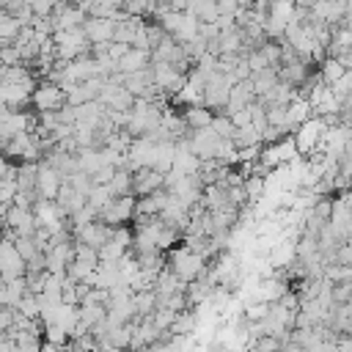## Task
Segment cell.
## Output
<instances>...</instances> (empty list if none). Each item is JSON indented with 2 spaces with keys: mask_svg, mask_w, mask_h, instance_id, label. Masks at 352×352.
Segmentation results:
<instances>
[{
  "mask_svg": "<svg viewBox=\"0 0 352 352\" xmlns=\"http://www.w3.org/2000/svg\"><path fill=\"white\" fill-rule=\"evenodd\" d=\"M63 209H66V214H74L77 209H82L85 204H88V195L85 192H80L72 182H63V187H60V192H58V198H55Z\"/></svg>",
  "mask_w": 352,
  "mask_h": 352,
  "instance_id": "12",
  "label": "cell"
},
{
  "mask_svg": "<svg viewBox=\"0 0 352 352\" xmlns=\"http://www.w3.org/2000/svg\"><path fill=\"white\" fill-rule=\"evenodd\" d=\"M226 195H228V204L231 206H236V209H242L250 198H248V192H245V184H234V187H226Z\"/></svg>",
  "mask_w": 352,
  "mask_h": 352,
  "instance_id": "29",
  "label": "cell"
},
{
  "mask_svg": "<svg viewBox=\"0 0 352 352\" xmlns=\"http://www.w3.org/2000/svg\"><path fill=\"white\" fill-rule=\"evenodd\" d=\"M206 256L204 253H198V250H192V248H187V245H179V248H170L168 250V267L182 278V280H195L201 272H204V267H206Z\"/></svg>",
  "mask_w": 352,
  "mask_h": 352,
  "instance_id": "1",
  "label": "cell"
},
{
  "mask_svg": "<svg viewBox=\"0 0 352 352\" xmlns=\"http://www.w3.org/2000/svg\"><path fill=\"white\" fill-rule=\"evenodd\" d=\"M346 72H349V69H346V66H344V60H341V58H336V55H327V58L319 63V74H322V80H324V82H330V85H333V82H338Z\"/></svg>",
  "mask_w": 352,
  "mask_h": 352,
  "instance_id": "15",
  "label": "cell"
},
{
  "mask_svg": "<svg viewBox=\"0 0 352 352\" xmlns=\"http://www.w3.org/2000/svg\"><path fill=\"white\" fill-rule=\"evenodd\" d=\"M135 206H138V195H135V192H129V195H116V198L99 212V217H102L104 223H110V226H121V223H129V220L135 217Z\"/></svg>",
  "mask_w": 352,
  "mask_h": 352,
  "instance_id": "4",
  "label": "cell"
},
{
  "mask_svg": "<svg viewBox=\"0 0 352 352\" xmlns=\"http://www.w3.org/2000/svg\"><path fill=\"white\" fill-rule=\"evenodd\" d=\"M14 245H16V250H19V253H22L28 261H30L33 256H38V253H41L33 236H16V239H14Z\"/></svg>",
  "mask_w": 352,
  "mask_h": 352,
  "instance_id": "28",
  "label": "cell"
},
{
  "mask_svg": "<svg viewBox=\"0 0 352 352\" xmlns=\"http://www.w3.org/2000/svg\"><path fill=\"white\" fill-rule=\"evenodd\" d=\"M201 6H204V0H187V11H190V14H195V16H198Z\"/></svg>",
  "mask_w": 352,
  "mask_h": 352,
  "instance_id": "34",
  "label": "cell"
},
{
  "mask_svg": "<svg viewBox=\"0 0 352 352\" xmlns=\"http://www.w3.org/2000/svg\"><path fill=\"white\" fill-rule=\"evenodd\" d=\"M170 201V190L168 187H160L148 195H138V206H135V214H160Z\"/></svg>",
  "mask_w": 352,
  "mask_h": 352,
  "instance_id": "10",
  "label": "cell"
},
{
  "mask_svg": "<svg viewBox=\"0 0 352 352\" xmlns=\"http://www.w3.org/2000/svg\"><path fill=\"white\" fill-rule=\"evenodd\" d=\"M74 258V239L69 242H58L47 250V270L50 272H66L69 261Z\"/></svg>",
  "mask_w": 352,
  "mask_h": 352,
  "instance_id": "11",
  "label": "cell"
},
{
  "mask_svg": "<svg viewBox=\"0 0 352 352\" xmlns=\"http://www.w3.org/2000/svg\"><path fill=\"white\" fill-rule=\"evenodd\" d=\"M126 250H129V248H124L118 239H110V242H104V245L99 248V258H102V261H118Z\"/></svg>",
  "mask_w": 352,
  "mask_h": 352,
  "instance_id": "26",
  "label": "cell"
},
{
  "mask_svg": "<svg viewBox=\"0 0 352 352\" xmlns=\"http://www.w3.org/2000/svg\"><path fill=\"white\" fill-rule=\"evenodd\" d=\"M66 104V91L55 80H38L33 91V110H60Z\"/></svg>",
  "mask_w": 352,
  "mask_h": 352,
  "instance_id": "2",
  "label": "cell"
},
{
  "mask_svg": "<svg viewBox=\"0 0 352 352\" xmlns=\"http://www.w3.org/2000/svg\"><path fill=\"white\" fill-rule=\"evenodd\" d=\"M126 157H129V162L135 165V170H138V168H143V165L157 168V160H160V143H157V140H151V138H146V135H140V138H135V140H132V146H129Z\"/></svg>",
  "mask_w": 352,
  "mask_h": 352,
  "instance_id": "5",
  "label": "cell"
},
{
  "mask_svg": "<svg viewBox=\"0 0 352 352\" xmlns=\"http://www.w3.org/2000/svg\"><path fill=\"white\" fill-rule=\"evenodd\" d=\"M55 3H77V0H55Z\"/></svg>",
  "mask_w": 352,
  "mask_h": 352,
  "instance_id": "39",
  "label": "cell"
},
{
  "mask_svg": "<svg viewBox=\"0 0 352 352\" xmlns=\"http://www.w3.org/2000/svg\"><path fill=\"white\" fill-rule=\"evenodd\" d=\"M113 198H116V195H113L110 184H94V190L88 192V204H91L94 209H99V212H102Z\"/></svg>",
  "mask_w": 352,
  "mask_h": 352,
  "instance_id": "23",
  "label": "cell"
},
{
  "mask_svg": "<svg viewBox=\"0 0 352 352\" xmlns=\"http://www.w3.org/2000/svg\"><path fill=\"white\" fill-rule=\"evenodd\" d=\"M212 129L220 135V138H234L236 132V124L228 113H214V121H212Z\"/></svg>",
  "mask_w": 352,
  "mask_h": 352,
  "instance_id": "24",
  "label": "cell"
},
{
  "mask_svg": "<svg viewBox=\"0 0 352 352\" xmlns=\"http://www.w3.org/2000/svg\"><path fill=\"white\" fill-rule=\"evenodd\" d=\"M55 6H58L55 0H30V8L36 16H50L55 11Z\"/></svg>",
  "mask_w": 352,
  "mask_h": 352,
  "instance_id": "32",
  "label": "cell"
},
{
  "mask_svg": "<svg viewBox=\"0 0 352 352\" xmlns=\"http://www.w3.org/2000/svg\"><path fill=\"white\" fill-rule=\"evenodd\" d=\"M52 16H55V30H66V28H80L88 19V11L80 8L77 3H58Z\"/></svg>",
  "mask_w": 352,
  "mask_h": 352,
  "instance_id": "7",
  "label": "cell"
},
{
  "mask_svg": "<svg viewBox=\"0 0 352 352\" xmlns=\"http://www.w3.org/2000/svg\"><path fill=\"white\" fill-rule=\"evenodd\" d=\"M104 316H107V305H104V302H94V300L80 302V319L88 322L91 327H94L96 322H102Z\"/></svg>",
  "mask_w": 352,
  "mask_h": 352,
  "instance_id": "21",
  "label": "cell"
},
{
  "mask_svg": "<svg viewBox=\"0 0 352 352\" xmlns=\"http://www.w3.org/2000/svg\"><path fill=\"white\" fill-rule=\"evenodd\" d=\"M132 179H135V195H148V192L165 187V173L157 170V168H151V165L138 168L132 173Z\"/></svg>",
  "mask_w": 352,
  "mask_h": 352,
  "instance_id": "8",
  "label": "cell"
},
{
  "mask_svg": "<svg viewBox=\"0 0 352 352\" xmlns=\"http://www.w3.org/2000/svg\"><path fill=\"white\" fill-rule=\"evenodd\" d=\"M96 264H99V261H91V258H80V256H74V258L69 261V267H66V275H69L74 283L88 280V278H91V272L96 270Z\"/></svg>",
  "mask_w": 352,
  "mask_h": 352,
  "instance_id": "19",
  "label": "cell"
},
{
  "mask_svg": "<svg viewBox=\"0 0 352 352\" xmlns=\"http://www.w3.org/2000/svg\"><path fill=\"white\" fill-rule=\"evenodd\" d=\"M234 143H236V148H242V146H253V143H264V140H261V132L253 124H245V126H236Z\"/></svg>",
  "mask_w": 352,
  "mask_h": 352,
  "instance_id": "22",
  "label": "cell"
},
{
  "mask_svg": "<svg viewBox=\"0 0 352 352\" xmlns=\"http://www.w3.org/2000/svg\"><path fill=\"white\" fill-rule=\"evenodd\" d=\"M270 16L280 25L297 22V3L294 0H270Z\"/></svg>",
  "mask_w": 352,
  "mask_h": 352,
  "instance_id": "16",
  "label": "cell"
},
{
  "mask_svg": "<svg viewBox=\"0 0 352 352\" xmlns=\"http://www.w3.org/2000/svg\"><path fill=\"white\" fill-rule=\"evenodd\" d=\"M16 192H19V182L16 179H3L0 182V201H3V206H11Z\"/></svg>",
  "mask_w": 352,
  "mask_h": 352,
  "instance_id": "27",
  "label": "cell"
},
{
  "mask_svg": "<svg viewBox=\"0 0 352 352\" xmlns=\"http://www.w3.org/2000/svg\"><path fill=\"white\" fill-rule=\"evenodd\" d=\"M146 66H151V50H140V47H129V52L118 60V69L124 74L138 72V69H146Z\"/></svg>",
  "mask_w": 352,
  "mask_h": 352,
  "instance_id": "13",
  "label": "cell"
},
{
  "mask_svg": "<svg viewBox=\"0 0 352 352\" xmlns=\"http://www.w3.org/2000/svg\"><path fill=\"white\" fill-rule=\"evenodd\" d=\"M253 91H256V96H264L278 80H280V72L275 69V66H267V69H261V72H253Z\"/></svg>",
  "mask_w": 352,
  "mask_h": 352,
  "instance_id": "17",
  "label": "cell"
},
{
  "mask_svg": "<svg viewBox=\"0 0 352 352\" xmlns=\"http://www.w3.org/2000/svg\"><path fill=\"white\" fill-rule=\"evenodd\" d=\"M184 118H187L190 129H201V126H209L214 121V110L206 107V104H187L184 107Z\"/></svg>",
  "mask_w": 352,
  "mask_h": 352,
  "instance_id": "14",
  "label": "cell"
},
{
  "mask_svg": "<svg viewBox=\"0 0 352 352\" xmlns=\"http://www.w3.org/2000/svg\"><path fill=\"white\" fill-rule=\"evenodd\" d=\"M116 28H118V22L110 19V16H88L82 22V30L88 33L91 44H96V41H113Z\"/></svg>",
  "mask_w": 352,
  "mask_h": 352,
  "instance_id": "9",
  "label": "cell"
},
{
  "mask_svg": "<svg viewBox=\"0 0 352 352\" xmlns=\"http://www.w3.org/2000/svg\"><path fill=\"white\" fill-rule=\"evenodd\" d=\"M341 60H344V66H346V69H352V50H349V52H344V55H341Z\"/></svg>",
  "mask_w": 352,
  "mask_h": 352,
  "instance_id": "37",
  "label": "cell"
},
{
  "mask_svg": "<svg viewBox=\"0 0 352 352\" xmlns=\"http://www.w3.org/2000/svg\"><path fill=\"white\" fill-rule=\"evenodd\" d=\"M107 3H113L116 8H124V6H126V0H107Z\"/></svg>",
  "mask_w": 352,
  "mask_h": 352,
  "instance_id": "38",
  "label": "cell"
},
{
  "mask_svg": "<svg viewBox=\"0 0 352 352\" xmlns=\"http://www.w3.org/2000/svg\"><path fill=\"white\" fill-rule=\"evenodd\" d=\"M170 36H176L179 33V28H182V22H184V11H176V8H170V11H165L160 19H157Z\"/></svg>",
  "mask_w": 352,
  "mask_h": 352,
  "instance_id": "25",
  "label": "cell"
},
{
  "mask_svg": "<svg viewBox=\"0 0 352 352\" xmlns=\"http://www.w3.org/2000/svg\"><path fill=\"white\" fill-rule=\"evenodd\" d=\"M0 275H3V280L28 275V258L16 250L14 239H8V236H6L3 245H0Z\"/></svg>",
  "mask_w": 352,
  "mask_h": 352,
  "instance_id": "3",
  "label": "cell"
},
{
  "mask_svg": "<svg viewBox=\"0 0 352 352\" xmlns=\"http://www.w3.org/2000/svg\"><path fill=\"white\" fill-rule=\"evenodd\" d=\"M63 182H66L63 173H60L55 165H50V162L41 160V170H38V179H36V190H38V195H41V198H58Z\"/></svg>",
  "mask_w": 352,
  "mask_h": 352,
  "instance_id": "6",
  "label": "cell"
},
{
  "mask_svg": "<svg viewBox=\"0 0 352 352\" xmlns=\"http://www.w3.org/2000/svg\"><path fill=\"white\" fill-rule=\"evenodd\" d=\"M110 190H113V195H129V192H135V179H132V170L118 168V170H116V176L110 179Z\"/></svg>",
  "mask_w": 352,
  "mask_h": 352,
  "instance_id": "20",
  "label": "cell"
},
{
  "mask_svg": "<svg viewBox=\"0 0 352 352\" xmlns=\"http://www.w3.org/2000/svg\"><path fill=\"white\" fill-rule=\"evenodd\" d=\"M168 3H170L176 11H187V0H168Z\"/></svg>",
  "mask_w": 352,
  "mask_h": 352,
  "instance_id": "36",
  "label": "cell"
},
{
  "mask_svg": "<svg viewBox=\"0 0 352 352\" xmlns=\"http://www.w3.org/2000/svg\"><path fill=\"white\" fill-rule=\"evenodd\" d=\"M176 314H179V311H173V308H165V305H160V308H157V311L151 314V319H154V322H157V324H160L162 330H168V327L173 324Z\"/></svg>",
  "mask_w": 352,
  "mask_h": 352,
  "instance_id": "30",
  "label": "cell"
},
{
  "mask_svg": "<svg viewBox=\"0 0 352 352\" xmlns=\"http://www.w3.org/2000/svg\"><path fill=\"white\" fill-rule=\"evenodd\" d=\"M22 28H25V25H22L19 16H14V14H8V11L0 14V41H3V44H14V38L19 36Z\"/></svg>",
  "mask_w": 352,
  "mask_h": 352,
  "instance_id": "18",
  "label": "cell"
},
{
  "mask_svg": "<svg viewBox=\"0 0 352 352\" xmlns=\"http://www.w3.org/2000/svg\"><path fill=\"white\" fill-rule=\"evenodd\" d=\"M294 3H297V8H305V11H311L316 0H294Z\"/></svg>",
  "mask_w": 352,
  "mask_h": 352,
  "instance_id": "35",
  "label": "cell"
},
{
  "mask_svg": "<svg viewBox=\"0 0 352 352\" xmlns=\"http://www.w3.org/2000/svg\"><path fill=\"white\" fill-rule=\"evenodd\" d=\"M116 170H118V168H113V165H99V168L91 173V179H94V184H110V179L116 176Z\"/></svg>",
  "mask_w": 352,
  "mask_h": 352,
  "instance_id": "31",
  "label": "cell"
},
{
  "mask_svg": "<svg viewBox=\"0 0 352 352\" xmlns=\"http://www.w3.org/2000/svg\"><path fill=\"white\" fill-rule=\"evenodd\" d=\"M231 118H234V124H236V126L253 124V121H250V104H248V107H242V110H236V113H231Z\"/></svg>",
  "mask_w": 352,
  "mask_h": 352,
  "instance_id": "33",
  "label": "cell"
}]
</instances>
